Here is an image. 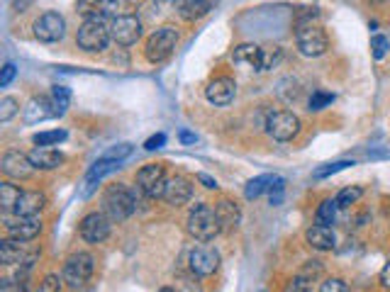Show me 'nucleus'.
<instances>
[{"instance_id": "nucleus-1", "label": "nucleus", "mask_w": 390, "mask_h": 292, "mask_svg": "<svg viewBox=\"0 0 390 292\" xmlns=\"http://www.w3.org/2000/svg\"><path fill=\"white\" fill-rule=\"evenodd\" d=\"M185 231L195 241H200V244H207V241L215 239L219 231H222L215 207L207 205V202H197V205L190 207L188 217H185Z\"/></svg>"}, {"instance_id": "nucleus-2", "label": "nucleus", "mask_w": 390, "mask_h": 292, "mask_svg": "<svg viewBox=\"0 0 390 292\" xmlns=\"http://www.w3.org/2000/svg\"><path fill=\"white\" fill-rule=\"evenodd\" d=\"M134 209H137V197L127 185L115 183L103 192V212H105L113 222H125V219L134 214Z\"/></svg>"}, {"instance_id": "nucleus-3", "label": "nucleus", "mask_w": 390, "mask_h": 292, "mask_svg": "<svg viewBox=\"0 0 390 292\" xmlns=\"http://www.w3.org/2000/svg\"><path fill=\"white\" fill-rule=\"evenodd\" d=\"M110 42H113V35L105 20H84V25L76 32V44L88 54L105 52Z\"/></svg>"}, {"instance_id": "nucleus-4", "label": "nucleus", "mask_w": 390, "mask_h": 292, "mask_svg": "<svg viewBox=\"0 0 390 292\" xmlns=\"http://www.w3.org/2000/svg\"><path fill=\"white\" fill-rule=\"evenodd\" d=\"M295 44H298L300 54L310 59H317L322 54H327L329 40L320 25H312V22H300L295 27Z\"/></svg>"}, {"instance_id": "nucleus-5", "label": "nucleus", "mask_w": 390, "mask_h": 292, "mask_svg": "<svg viewBox=\"0 0 390 292\" xmlns=\"http://www.w3.org/2000/svg\"><path fill=\"white\" fill-rule=\"evenodd\" d=\"M93 256L86 251H79L74 256L66 258L64 263V271H62V278L64 283L69 285L71 290H84L88 285V280L93 278Z\"/></svg>"}, {"instance_id": "nucleus-6", "label": "nucleus", "mask_w": 390, "mask_h": 292, "mask_svg": "<svg viewBox=\"0 0 390 292\" xmlns=\"http://www.w3.org/2000/svg\"><path fill=\"white\" fill-rule=\"evenodd\" d=\"M176 44H178V32L176 27H159L156 32L144 44V57L149 64H164L173 54Z\"/></svg>"}, {"instance_id": "nucleus-7", "label": "nucleus", "mask_w": 390, "mask_h": 292, "mask_svg": "<svg viewBox=\"0 0 390 292\" xmlns=\"http://www.w3.org/2000/svg\"><path fill=\"white\" fill-rule=\"evenodd\" d=\"M40 249L27 241H18V239H3L0 241V261L5 266H20V268H30L32 263L40 258Z\"/></svg>"}, {"instance_id": "nucleus-8", "label": "nucleus", "mask_w": 390, "mask_h": 292, "mask_svg": "<svg viewBox=\"0 0 390 292\" xmlns=\"http://www.w3.org/2000/svg\"><path fill=\"white\" fill-rule=\"evenodd\" d=\"M266 132L268 136H273L276 141H290L293 136H298L300 132L298 115H293L290 110H276V112L268 115Z\"/></svg>"}, {"instance_id": "nucleus-9", "label": "nucleus", "mask_w": 390, "mask_h": 292, "mask_svg": "<svg viewBox=\"0 0 390 292\" xmlns=\"http://www.w3.org/2000/svg\"><path fill=\"white\" fill-rule=\"evenodd\" d=\"M110 229H113V219H110L103 209L101 212L86 214L79 224V234L86 244H103L110 236Z\"/></svg>"}, {"instance_id": "nucleus-10", "label": "nucleus", "mask_w": 390, "mask_h": 292, "mask_svg": "<svg viewBox=\"0 0 390 292\" xmlns=\"http://www.w3.org/2000/svg\"><path fill=\"white\" fill-rule=\"evenodd\" d=\"M166 170L159 163H147V166L139 168L137 173V188L144 192L147 197L156 200V197H164V190H166Z\"/></svg>"}, {"instance_id": "nucleus-11", "label": "nucleus", "mask_w": 390, "mask_h": 292, "mask_svg": "<svg viewBox=\"0 0 390 292\" xmlns=\"http://www.w3.org/2000/svg\"><path fill=\"white\" fill-rule=\"evenodd\" d=\"M110 35H113V42L120 44V47H132L142 37V22L137 15H115L113 22H110Z\"/></svg>"}, {"instance_id": "nucleus-12", "label": "nucleus", "mask_w": 390, "mask_h": 292, "mask_svg": "<svg viewBox=\"0 0 390 292\" xmlns=\"http://www.w3.org/2000/svg\"><path fill=\"white\" fill-rule=\"evenodd\" d=\"M188 268L195 278H207L219 268V253L212 246H193L188 253Z\"/></svg>"}, {"instance_id": "nucleus-13", "label": "nucleus", "mask_w": 390, "mask_h": 292, "mask_svg": "<svg viewBox=\"0 0 390 292\" xmlns=\"http://www.w3.org/2000/svg\"><path fill=\"white\" fill-rule=\"evenodd\" d=\"M0 168H3V173L13 180H27L37 170L35 163H32V158H30V153H22V151H18V148H10V151L3 153Z\"/></svg>"}, {"instance_id": "nucleus-14", "label": "nucleus", "mask_w": 390, "mask_h": 292, "mask_svg": "<svg viewBox=\"0 0 390 292\" xmlns=\"http://www.w3.org/2000/svg\"><path fill=\"white\" fill-rule=\"evenodd\" d=\"M35 37L44 44H54L64 40L66 35V20L59 13H44L35 20Z\"/></svg>"}, {"instance_id": "nucleus-15", "label": "nucleus", "mask_w": 390, "mask_h": 292, "mask_svg": "<svg viewBox=\"0 0 390 292\" xmlns=\"http://www.w3.org/2000/svg\"><path fill=\"white\" fill-rule=\"evenodd\" d=\"M5 231H8L10 239L32 241L42 231V219L40 214H32V217H22V214L5 217Z\"/></svg>"}, {"instance_id": "nucleus-16", "label": "nucleus", "mask_w": 390, "mask_h": 292, "mask_svg": "<svg viewBox=\"0 0 390 292\" xmlns=\"http://www.w3.org/2000/svg\"><path fill=\"white\" fill-rule=\"evenodd\" d=\"M234 95H237V83H234L232 78H227V76L210 81L207 88H205L207 103L215 105V107H224V105H229L234 100Z\"/></svg>"}, {"instance_id": "nucleus-17", "label": "nucleus", "mask_w": 390, "mask_h": 292, "mask_svg": "<svg viewBox=\"0 0 390 292\" xmlns=\"http://www.w3.org/2000/svg\"><path fill=\"white\" fill-rule=\"evenodd\" d=\"M190 197H193V185H190V180H185L183 175H173V178L166 180V190H164L161 200H166L171 207L188 205Z\"/></svg>"}, {"instance_id": "nucleus-18", "label": "nucleus", "mask_w": 390, "mask_h": 292, "mask_svg": "<svg viewBox=\"0 0 390 292\" xmlns=\"http://www.w3.org/2000/svg\"><path fill=\"white\" fill-rule=\"evenodd\" d=\"M76 13L84 20H105L117 13V0H79Z\"/></svg>"}, {"instance_id": "nucleus-19", "label": "nucleus", "mask_w": 390, "mask_h": 292, "mask_svg": "<svg viewBox=\"0 0 390 292\" xmlns=\"http://www.w3.org/2000/svg\"><path fill=\"white\" fill-rule=\"evenodd\" d=\"M49 117H57L52 98H32V100L25 105V110H22V119H25L27 124L44 122V119Z\"/></svg>"}, {"instance_id": "nucleus-20", "label": "nucleus", "mask_w": 390, "mask_h": 292, "mask_svg": "<svg viewBox=\"0 0 390 292\" xmlns=\"http://www.w3.org/2000/svg\"><path fill=\"white\" fill-rule=\"evenodd\" d=\"M30 158L37 170H54L64 163V153L54 146H35L30 151Z\"/></svg>"}, {"instance_id": "nucleus-21", "label": "nucleus", "mask_w": 390, "mask_h": 292, "mask_svg": "<svg viewBox=\"0 0 390 292\" xmlns=\"http://www.w3.org/2000/svg\"><path fill=\"white\" fill-rule=\"evenodd\" d=\"M305 241L317 251H332L334 244H337V236H334L332 227H325V224H312V227L305 231Z\"/></svg>"}, {"instance_id": "nucleus-22", "label": "nucleus", "mask_w": 390, "mask_h": 292, "mask_svg": "<svg viewBox=\"0 0 390 292\" xmlns=\"http://www.w3.org/2000/svg\"><path fill=\"white\" fill-rule=\"evenodd\" d=\"M44 205H47V195L40 190H25L22 197L15 205V214H22V217H32V214H40Z\"/></svg>"}, {"instance_id": "nucleus-23", "label": "nucleus", "mask_w": 390, "mask_h": 292, "mask_svg": "<svg viewBox=\"0 0 390 292\" xmlns=\"http://www.w3.org/2000/svg\"><path fill=\"white\" fill-rule=\"evenodd\" d=\"M173 5H176V13L188 22L205 18V15L212 10V5L205 3V0H173Z\"/></svg>"}, {"instance_id": "nucleus-24", "label": "nucleus", "mask_w": 390, "mask_h": 292, "mask_svg": "<svg viewBox=\"0 0 390 292\" xmlns=\"http://www.w3.org/2000/svg\"><path fill=\"white\" fill-rule=\"evenodd\" d=\"M117 168H120V161H115V158H105V156H103L101 161L93 163V168L88 170V175H86V195L96 188V183H101L105 175L115 173Z\"/></svg>"}, {"instance_id": "nucleus-25", "label": "nucleus", "mask_w": 390, "mask_h": 292, "mask_svg": "<svg viewBox=\"0 0 390 292\" xmlns=\"http://www.w3.org/2000/svg\"><path fill=\"white\" fill-rule=\"evenodd\" d=\"M215 212H217V219L222 224V231H232L239 227V219H241V212L237 207V202L232 200H219L215 205Z\"/></svg>"}, {"instance_id": "nucleus-26", "label": "nucleus", "mask_w": 390, "mask_h": 292, "mask_svg": "<svg viewBox=\"0 0 390 292\" xmlns=\"http://www.w3.org/2000/svg\"><path fill=\"white\" fill-rule=\"evenodd\" d=\"M278 178H281V175H273V173L256 175V178H251L249 183H246L244 197H246V200H256V197H261L263 192H271L273 185L278 183Z\"/></svg>"}, {"instance_id": "nucleus-27", "label": "nucleus", "mask_w": 390, "mask_h": 292, "mask_svg": "<svg viewBox=\"0 0 390 292\" xmlns=\"http://www.w3.org/2000/svg\"><path fill=\"white\" fill-rule=\"evenodd\" d=\"M259 54H261V47L256 44H239L234 49L232 59L234 64H244V66H251V69H259Z\"/></svg>"}, {"instance_id": "nucleus-28", "label": "nucleus", "mask_w": 390, "mask_h": 292, "mask_svg": "<svg viewBox=\"0 0 390 292\" xmlns=\"http://www.w3.org/2000/svg\"><path fill=\"white\" fill-rule=\"evenodd\" d=\"M22 192L25 190H20V185H13V183H8V180L0 183V207H3L5 214L15 212V205H18Z\"/></svg>"}, {"instance_id": "nucleus-29", "label": "nucleus", "mask_w": 390, "mask_h": 292, "mask_svg": "<svg viewBox=\"0 0 390 292\" xmlns=\"http://www.w3.org/2000/svg\"><path fill=\"white\" fill-rule=\"evenodd\" d=\"M283 59V49L281 47H261V54H259V69L256 71H271L276 69L278 64H281Z\"/></svg>"}, {"instance_id": "nucleus-30", "label": "nucleus", "mask_w": 390, "mask_h": 292, "mask_svg": "<svg viewBox=\"0 0 390 292\" xmlns=\"http://www.w3.org/2000/svg\"><path fill=\"white\" fill-rule=\"evenodd\" d=\"M337 200H332V197H327V200L320 202V207H317L315 212V219L317 224H325V227H329V224H334V219H337Z\"/></svg>"}, {"instance_id": "nucleus-31", "label": "nucleus", "mask_w": 390, "mask_h": 292, "mask_svg": "<svg viewBox=\"0 0 390 292\" xmlns=\"http://www.w3.org/2000/svg\"><path fill=\"white\" fill-rule=\"evenodd\" d=\"M52 105H54V112H57V117L59 115H64L66 110H69V105H71V90L66 86H54L52 88Z\"/></svg>"}, {"instance_id": "nucleus-32", "label": "nucleus", "mask_w": 390, "mask_h": 292, "mask_svg": "<svg viewBox=\"0 0 390 292\" xmlns=\"http://www.w3.org/2000/svg\"><path fill=\"white\" fill-rule=\"evenodd\" d=\"M66 129H49V132H40V134L32 136V141H35V146H54L59 144V141L66 139Z\"/></svg>"}, {"instance_id": "nucleus-33", "label": "nucleus", "mask_w": 390, "mask_h": 292, "mask_svg": "<svg viewBox=\"0 0 390 292\" xmlns=\"http://www.w3.org/2000/svg\"><path fill=\"white\" fill-rule=\"evenodd\" d=\"M361 195H364V188H359V185H351V188H344L342 192H339L334 200H337L339 207H351V205H356V202L361 200Z\"/></svg>"}, {"instance_id": "nucleus-34", "label": "nucleus", "mask_w": 390, "mask_h": 292, "mask_svg": "<svg viewBox=\"0 0 390 292\" xmlns=\"http://www.w3.org/2000/svg\"><path fill=\"white\" fill-rule=\"evenodd\" d=\"M18 112H20V105L15 98H3V100H0V122L3 124L10 122Z\"/></svg>"}, {"instance_id": "nucleus-35", "label": "nucleus", "mask_w": 390, "mask_h": 292, "mask_svg": "<svg viewBox=\"0 0 390 292\" xmlns=\"http://www.w3.org/2000/svg\"><path fill=\"white\" fill-rule=\"evenodd\" d=\"M332 103H334L332 93L315 90V93H312V98H310V107H307V110H312V112H320V110H325L327 105H332Z\"/></svg>"}, {"instance_id": "nucleus-36", "label": "nucleus", "mask_w": 390, "mask_h": 292, "mask_svg": "<svg viewBox=\"0 0 390 292\" xmlns=\"http://www.w3.org/2000/svg\"><path fill=\"white\" fill-rule=\"evenodd\" d=\"M388 49H390V42H388L383 35H373V37H371V52H373V59H378V62H381V59L388 54Z\"/></svg>"}, {"instance_id": "nucleus-37", "label": "nucleus", "mask_w": 390, "mask_h": 292, "mask_svg": "<svg viewBox=\"0 0 390 292\" xmlns=\"http://www.w3.org/2000/svg\"><path fill=\"white\" fill-rule=\"evenodd\" d=\"M283 292H312L310 280H307L305 275H295V278H290L288 283L283 285Z\"/></svg>"}, {"instance_id": "nucleus-38", "label": "nucleus", "mask_w": 390, "mask_h": 292, "mask_svg": "<svg viewBox=\"0 0 390 292\" xmlns=\"http://www.w3.org/2000/svg\"><path fill=\"white\" fill-rule=\"evenodd\" d=\"M349 166H354V161H337V163H329V166L315 170V178H327V175H334V173H339V170H344V168H349Z\"/></svg>"}, {"instance_id": "nucleus-39", "label": "nucleus", "mask_w": 390, "mask_h": 292, "mask_svg": "<svg viewBox=\"0 0 390 292\" xmlns=\"http://www.w3.org/2000/svg\"><path fill=\"white\" fill-rule=\"evenodd\" d=\"M62 283H64V278H59V275H47V278L40 283L37 292H62Z\"/></svg>"}, {"instance_id": "nucleus-40", "label": "nucleus", "mask_w": 390, "mask_h": 292, "mask_svg": "<svg viewBox=\"0 0 390 292\" xmlns=\"http://www.w3.org/2000/svg\"><path fill=\"white\" fill-rule=\"evenodd\" d=\"M320 292H349V285L342 278H327L320 285Z\"/></svg>"}, {"instance_id": "nucleus-41", "label": "nucleus", "mask_w": 390, "mask_h": 292, "mask_svg": "<svg viewBox=\"0 0 390 292\" xmlns=\"http://www.w3.org/2000/svg\"><path fill=\"white\" fill-rule=\"evenodd\" d=\"M15 74H18L15 64H5V66H3V74H0V88H8L10 83H13Z\"/></svg>"}, {"instance_id": "nucleus-42", "label": "nucleus", "mask_w": 390, "mask_h": 292, "mask_svg": "<svg viewBox=\"0 0 390 292\" xmlns=\"http://www.w3.org/2000/svg\"><path fill=\"white\" fill-rule=\"evenodd\" d=\"M130 153H132V146H130V144H120V146H115L113 151H108L105 158H115V161H122V158H127Z\"/></svg>"}, {"instance_id": "nucleus-43", "label": "nucleus", "mask_w": 390, "mask_h": 292, "mask_svg": "<svg viewBox=\"0 0 390 292\" xmlns=\"http://www.w3.org/2000/svg\"><path fill=\"white\" fill-rule=\"evenodd\" d=\"M164 144H166V134H161V132H159V134H154V136H149V139L144 141V148H147V151H156V148H161Z\"/></svg>"}, {"instance_id": "nucleus-44", "label": "nucleus", "mask_w": 390, "mask_h": 292, "mask_svg": "<svg viewBox=\"0 0 390 292\" xmlns=\"http://www.w3.org/2000/svg\"><path fill=\"white\" fill-rule=\"evenodd\" d=\"M197 180H200L202 185H205L207 190H217V180L215 178H210L207 173H197Z\"/></svg>"}, {"instance_id": "nucleus-45", "label": "nucleus", "mask_w": 390, "mask_h": 292, "mask_svg": "<svg viewBox=\"0 0 390 292\" xmlns=\"http://www.w3.org/2000/svg\"><path fill=\"white\" fill-rule=\"evenodd\" d=\"M381 285L390 292V261L383 266V271H381Z\"/></svg>"}, {"instance_id": "nucleus-46", "label": "nucleus", "mask_w": 390, "mask_h": 292, "mask_svg": "<svg viewBox=\"0 0 390 292\" xmlns=\"http://www.w3.org/2000/svg\"><path fill=\"white\" fill-rule=\"evenodd\" d=\"M180 141H183V144H195V134H190V132H180Z\"/></svg>"}, {"instance_id": "nucleus-47", "label": "nucleus", "mask_w": 390, "mask_h": 292, "mask_svg": "<svg viewBox=\"0 0 390 292\" xmlns=\"http://www.w3.org/2000/svg\"><path fill=\"white\" fill-rule=\"evenodd\" d=\"M13 3H15V8H18V10H25L27 5L32 3V0H13Z\"/></svg>"}, {"instance_id": "nucleus-48", "label": "nucleus", "mask_w": 390, "mask_h": 292, "mask_svg": "<svg viewBox=\"0 0 390 292\" xmlns=\"http://www.w3.org/2000/svg\"><path fill=\"white\" fill-rule=\"evenodd\" d=\"M159 292H178V290H171V288H161Z\"/></svg>"}, {"instance_id": "nucleus-49", "label": "nucleus", "mask_w": 390, "mask_h": 292, "mask_svg": "<svg viewBox=\"0 0 390 292\" xmlns=\"http://www.w3.org/2000/svg\"><path fill=\"white\" fill-rule=\"evenodd\" d=\"M205 3H210V5H212V8H215V5L219 3V0H205Z\"/></svg>"}, {"instance_id": "nucleus-50", "label": "nucleus", "mask_w": 390, "mask_h": 292, "mask_svg": "<svg viewBox=\"0 0 390 292\" xmlns=\"http://www.w3.org/2000/svg\"><path fill=\"white\" fill-rule=\"evenodd\" d=\"M373 3H378V0H373Z\"/></svg>"}]
</instances>
